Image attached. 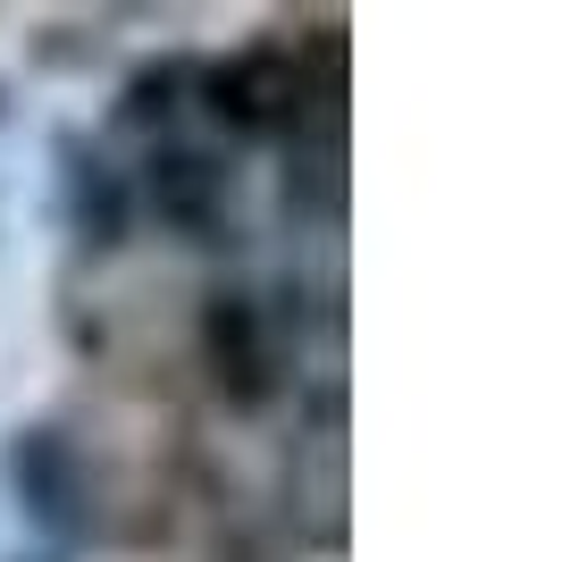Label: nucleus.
Returning <instances> with one entry per match:
<instances>
[{
	"label": "nucleus",
	"instance_id": "nucleus-1",
	"mask_svg": "<svg viewBox=\"0 0 562 562\" xmlns=\"http://www.w3.org/2000/svg\"><path fill=\"white\" fill-rule=\"evenodd\" d=\"M211 110L235 117V126H294V110H303V76H294V59H278V50H260V59H235V68H218L211 85Z\"/></svg>",
	"mask_w": 562,
	"mask_h": 562
},
{
	"label": "nucleus",
	"instance_id": "nucleus-2",
	"mask_svg": "<svg viewBox=\"0 0 562 562\" xmlns=\"http://www.w3.org/2000/svg\"><path fill=\"white\" fill-rule=\"evenodd\" d=\"M9 470H18V495H25V504H34V513L50 520V529H85V470H76V453L59 446L50 428L18 437Z\"/></svg>",
	"mask_w": 562,
	"mask_h": 562
},
{
	"label": "nucleus",
	"instance_id": "nucleus-3",
	"mask_svg": "<svg viewBox=\"0 0 562 562\" xmlns=\"http://www.w3.org/2000/svg\"><path fill=\"white\" fill-rule=\"evenodd\" d=\"M218 177L202 151H168V160H151V202H160L168 218H186V227H202L211 218V202H218Z\"/></svg>",
	"mask_w": 562,
	"mask_h": 562
}]
</instances>
